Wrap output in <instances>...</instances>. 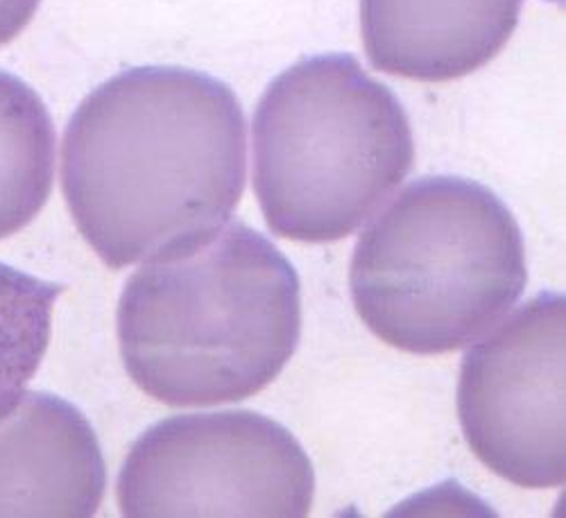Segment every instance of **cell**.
<instances>
[{
	"label": "cell",
	"instance_id": "1",
	"mask_svg": "<svg viewBox=\"0 0 566 518\" xmlns=\"http://www.w3.org/2000/svg\"><path fill=\"white\" fill-rule=\"evenodd\" d=\"M248 177V125L220 80L179 66L114 75L80 103L62 146L77 231L114 269L229 222Z\"/></svg>",
	"mask_w": 566,
	"mask_h": 518
},
{
	"label": "cell",
	"instance_id": "2",
	"mask_svg": "<svg viewBox=\"0 0 566 518\" xmlns=\"http://www.w3.org/2000/svg\"><path fill=\"white\" fill-rule=\"evenodd\" d=\"M300 336V276L243 222L148 258L118 302L129 379L172 408L259 394L291 362Z\"/></svg>",
	"mask_w": 566,
	"mask_h": 518
},
{
	"label": "cell",
	"instance_id": "3",
	"mask_svg": "<svg viewBox=\"0 0 566 518\" xmlns=\"http://www.w3.org/2000/svg\"><path fill=\"white\" fill-rule=\"evenodd\" d=\"M528 284L512 211L464 177H421L358 239L349 288L358 317L386 345L440 356L505 317Z\"/></svg>",
	"mask_w": 566,
	"mask_h": 518
},
{
	"label": "cell",
	"instance_id": "4",
	"mask_svg": "<svg viewBox=\"0 0 566 518\" xmlns=\"http://www.w3.org/2000/svg\"><path fill=\"white\" fill-rule=\"evenodd\" d=\"M254 193L268 226L297 243H334L379 211L415 161L395 93L352 55L283 71L254 112Z\"/></svg>",
	"mask_w": 566,
	"mask_h": 518
},
{
	"label": "cell",
	"instance_id": "5",
	"mask_svg": "<svg viewBox=\"0 0 566 518\" xmlns=\"http://www.w3.org/2000/svg\"><path fill=\"white\" fill-rule=\"evenodd\" d=\"M116 496L129 518H304L315 471L295 435L265 414H179L132 444Z\"/></svg>",
	"mask_w": 566,
	"mask_h": 518
},
{
	"label": "cell",
	"instance_id": "6",
	"mask_svg": "<svg viewBox=\"0 0 566 518\" xmlns=\"http://www.w3.org/2000/svg\"><path fill=\"white\" fill-rule=\"evenodd\" d=\"M564 295L542 293L469 349L458 381L464 440L490 471L524 489L566 480Z\"/></svg>",
	"mask_w": 566,
	"mask_h": 518
},
{
	"label": "cell",
	"instance_id": "7",
	"mask_svg": "<svg viewBox=\"0 0 566 518\" xmlns=\"http://www.w3.org/2000/svg\"><path fill=\"white\" fill-rule=\"evenodd\" d=\"M107 468L88 419L49 392H25L0 419V516L88 518Z\"/></svg>",
	"mask_w": 566,
	"mask_h": 518
},
{
	"label": "cell",
	"instance_id": "8",
	"mask_svg": "<svg viewBox=\"0 0 566 518\" xmlns=\"http://www.w3.org/2000/svg\"><path fill=\"white\" fill-rule=\"evenodd\" d=\"M524 0H360L371 66L415 82H449L490 64L518 25Z\"/></svg>",
	"mask_w": 566,
	"mask_h": 518
},
{
	"label": "cell",
	"instance_id": "9",
	"mask_svg": "<svg viewBox=\"0 0 566 518\" xmlns=\"http://www.w3.org/2000/svg\"><path fill=\"white\" fill-rule=\"evenodd\" d=\"M55 127L36 91L0 71V241L28 226L49 202Z\"/></svg>",
	"mask_w": 566,
	"mask_h": 518
},
{
	"label": "cell",
	"instance_id": "10",
	"mask_svg": "<svg viewBox=\"0 0 566 518\" xmlns=\"http://www.w3.org/2000/svg\"><path fill=\"white\" fill-rule=\"evenodd\" d=\"M60 284L0 263V419L25 394L51 342Z\"/></svg>",
	"mask_w": 566,
	"mask_h": 518
},
{
	"label": "cell",
	"instance_id": "11",
	"mask_svg": "<svg viewBox=\"0 0 566 518\" xmlns=\"http://www.w3.org/2000/svg\"><path fill=\"white\" fill-rule=\"evenodd\" d=\"M39 8V0H0V45L23 32Z\"/></svg>",
	"mask_w": 566,
	"mask_h": 518
}]
</instances>
